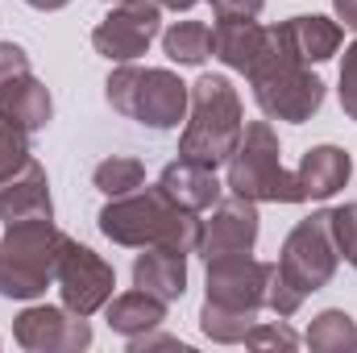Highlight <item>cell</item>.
Returning a JSON list of instances; mask_svg holds the SVG:
<instances>
[{"instance_id":"obj_24","label":"cell","mask_w":357,"mask_h":353,"mask_svg":"<svg viewBox=\"0 0 357 353\" xmlns=\"http://www.w3.org/2000/svg\"><path fill=\"white\" fill-rule=\"evenodd\" d=\"M91 183H96V191H104L108 200H112V195H129V191H137V187L146 183V167H142L137 158H129V154H112V158H104V163L91 171Z\"/></svg>"},{"instance_id":"obj_11","label":"cell","mask_w":357,"mask_h":353,"mask_svg":"<svg viewBox=\"0 0 357 353\" xmlns=\"http://www.w3.org/2000/svg\"><path fill=\"white\" fill-rule=\"evenodd\" d=\"M258 229H262V216H258V204L245 200V195H220L204 225H199V258H220V254H254L258 246Z\"/></svg>"},{"instance_id":"obj_4","label":"cell","mask_w":357,"mask_h":353,"mask_svg":"<svg viewBox=\"0 0 357 353\" xmlns=\"http://www.w3.org/2000/svg\"><path fill=\"white\" fill-rule=\"evenodd\" d=\"M104 100L146 125V129H178V121H187V104H191V88L167 67H137V63H116V71L104 84Z\"/></svg>"},{"instance_id":"obj_33","label":"cell","mask_w":357,"mask_h":353,"mask_svg":"<svg viewBox=\"0 0 357 353\" xmlns=\"http://www.w3.org/2000/svg\"><path fill=\"white\" fill-rule=\"evenodd\" d=\"M29 8H38V13H54V8H67L71 0H25Z\"/></svg>"},{"instance_id":"obj_6","label":"cell","mask_w":357,"mask_h":353,"mask_svg":"<svg viewBox=\"0 0 357 353\" xmlns=\"http://www.w3.org/2000/svg\"><path fill=\"white\" fill-rule=\"evenodd\" d=\"M225 187L254 204H303L299 179L282 171V150H278V133L270 129V121H250L241 129V142L229 158Z\"/></svg>"},{"instance_id":"obj_13","label":"cell","mask_w":357,"mask_h":353,"mask_svg":"<svg viewBox=\"0 0 357 353\" xmlns=\"http://www.w3.org/2000/svg\"><path fill=\"white\" fill-rule=\"evenodd\" d=\"M0 220L4 225H17V220H54L50 179H46V171L33 158L13 179L0 183Z\"/></svg>"},{"instance_id":"obj_16","label":"cell","mask_w":357,"mask_h":353,"mask_svg":"<svg viewBox=\"0 0 357 353\" xmlns=\"http://www.w3.org/2000/svg\"><path fill=\"white\" fill-rule=\"evenodd\" d=\"M133 287L175 303L187 291V254L171 246H142L137 262H133Z\"/></svg>"},{"instance_id":"obj_5","label":"cell","mask_w":357,"mask_h":353,"mask_svg":"<svg viewBox=\"0 0 357 353\" xmlns=\"http://www.w3.org/2000/svg\"><path fill=\"white\" fill-rule=\"evenodd\" d=\"M67 233L54 220H17L0 241V295L4 299H38L59 270Z\"/></svg>"},{"instance_id":"obj_1","label":"cell","mask_w":357,"mask_h":353,"mask_svg":"<svg viewBox=\"0 0 357 353\" xmlns=\"http://www.w3.org/2000/svg\"><path fill=\"white\" fill-rule=\"evenodd\" d=\"M100 233L112 241V246H129V250H142V246H171L183 254H195L199 250V212H187L175 208L158 183L154 187H137L129 195H112L100 216H96Z\"/></svg>"},{"instance_id":"obj_3","label":"cell","mask_w":357,"mask_h":353,"mask_svg":"<svg viewBox=\"0 0 357 353\" xmlns=\"http://www.w3.org/2000/svg\"><path fill=\"white\" fill-rule=\"evenodd\" d=\"M245 75H250V88H254L258 108L266 112L270 121L303 125V121H312V117L320 112V104H324V80L312 75V67H303V63L291 54V46H287V38H282L278 25L266 29L262 54H258V63H254Z\"/></svg>"},{"instance_id":"obj_15","label":"cell","mask_w":357,"mask_h":353,"mask_svg":"<svg viewBox=\"0 0 357 353\" xmlns=\"http://www.w3.org/2000/svg\"><path fill=\"white\" fill-rule=\"evenodd\" d=\"M0 117L13 121V125H21L25 133L46 129L50 117H54L50 88H46L33 71H25V75H17V80H4V84H0Z\"/></svg>"},{"instance_id":"obj_34","label":"cell","mask_w":357,"mask_h":353,"mask_svg":"<svg viewBox=\"0 0 357 353\" xmlns=\"http://www.w3.org/2000/svg\"><path fill=\"white\" fill-rule=\"evenodd\" d=\"M349 266H354V270H357V262H349Z\"/></svg>"},{"instance_id":"obj_17","label":"cell","mask_w":357,"mask_h":353,"mask_svg":"<svg viewBox=\"0 0 357 353\" xmlns=\"http://www.w3.org/2000/svg\"><path fill=\"white\" fill-rule=\"evenodd\" d=\"M278 29H282V38H287V46H291V54H295L303 67L328 63V59L341 50V25H337L333 17H320V13H312V17H291V21H282Z\"/></svg>"},{"instance_id":"obj_32","label":"cell","mask_w":357,"mask_h":353,"mask_svg":"<svg viewBox=\"0 0 357 353\" xmlns=\"http://www.w3.org/2000/svg\"><path fill=\"white\" fill-rule=\"evenodd\" d=\"M337 21H345V29H357V0H333Z\"/></svg>"},{"instance_id":"obj_23","label":"cell","mask_w":357,"mask_h":353,"mask_svg":"<svg viewBox=\"0 0 357 353\" xmlns=\"http://www.w3.org/2000/svg\"><path fill=\"white\" fill-rule=\"evenodd\" d=\"M254 324H258V312L220 308V303H208V299H204V308H199V329H204V337L216 341V345H241Z\"/></svg>"},{"instance_id":"obj_28","label":"cell","mask_w":357,"mask_h":353,"mask_svg":"<svg viewBox=\"0 0 357 353\" xmlns=\"http://www.w3.org/2000/svg\"><path fill=\"white\" fill-rule=\"evenodd\" d=\"M245 345H250V350H295L299 337H295L287 324H266V320H258V324L250 329Z\"/></svg>"},{"instance_id":"obj_30","label":"cell","mask_w":357,"mask_h":353,"mask_svg":"<svg viewBox=\"0 0 357 353\" xmlns=\"http://www.w3.org/2000/svg\"><path fill=\"white\" fill-rule=\"evenodd\" d=\"M262 4L266 0H212V13H216V21H225V17H233V21H258Z\"/></svg>"},{"instance_id":"obj_2","label":"cell","mask_w":357,"mask_h":353,"mask_svg":"<svg viewBox=\"0 0 357 353\" xmlns=\"http://www.w3.org/2000/svg\"><path fill=\"white\" fill-rule=\"evenodd\" d=\"M241 129H245V112H241V96L229 84V75H199L191 84L178 158H191V163L216 171L233 158Z\"/></svg>"},{"instance_id":"obj_7","label":"cell","mask_w":357,"mask_h":353,"mask_svg":"<svg viewBox=\"0 0 357 353\" xmlns=\"http://www.w3.org/2000/svg\"><path fill=\"white\" fill-rule=\"evenodd\" d=\"M278 274L307 299L312 291H320V287H328L333 283V274H337V266H341V254H337V241H333V229H328V212H312V216H303L291 233H287V241H282V250H278Z\"/></svg>"},{"instance_id":"obj_12","label":"cell","mask_w":357,"mask_h":353,"mask_svg":"<svg viewBox=\"0 0 357 353\" xmlns=\"http://www.w3.org/2000/svg\"><path fill=\"white\" fill-rule=\"evenodd\" d=\"M13 337L29 353H79L91 345V324L88 316H79L71 308L38 303L13 320Z\"/></svg>"},{"instance_id":"obj_8","label":"cell","mask_w":357,"mask_h":353,"mask_svg":"<svg viewBox=\"0 0 357 353\" xmlns=\"http://www.w3.org/2000/svg\"><path fill=\"white\" fill-rule=\"evenodd\" d=\"M158 29H162L158 0H116V8L91 29V46L108 63H137L158 38Z\"/></svg>"},{"instance_id":"obj_31","label":"cell","mask_w":357,"mask_h":353,"mask_svg":"<svg viewBox=\"0 0 357 353\" xmlns=\"http://www.w3.org/2000/svg\"><path fill=\"white\" fill-rule=\"evenodd\" d=\"M29 71V54L17 46V42H0V84L4 80H17Z\"/></svg>"},{"instance_id":"obj_10","label":"cell","mask_w":357,"mask_h":353,"mask_svg":"<svg viewBox=\"0 0 357 353\" xmlns=\"http://www.w3.org/2000/svg\"><path fill=\"white\" fill-rule=\"evenodd\" d=\"M274 262H258L250 254H220L208 258L204 274V299L220 308H241V312H262L266 308V283Z\"/></svg>"},{"instance_id":"obj_29","label":"cell","mask_w":357,"mask_h":353,"mask_svg":"<svg viewBox=\"0 0 357 353\" xmlns=\"http://www.w3.org/2000/svg\"><path fill=\"white\" fill-rule=\"evenodd\" d=\"M341 108H345V117L357 121V42L345 50V63H341Z\"/></svg>"},{"instance_id":"obj_20","label":"cell","mask_w":357,"mask_h":353,"mask_svg":"<svg viewBox=\"0 0 357 353\" xmlns=\"http://www.w3.org/2000/svg\"><path fill=\"white\" fill-rule=\"evenodd\" d=\"M262 42H266V25H258V21H233V17H225V21L212 25V54L225 67L241 71V75L258 63Z\"/></svg>"},{"instance_id":"obj_9","label":"cell","mask_w":357,"mask_h":353,"mask_svg":"<svg viewBox=\"0 0 357 353\" xmlns=\"http://www.w3.org/2000/svg\"><path fill=\"white\" fill-rule=\"evenodd\" d=\"M54 283H59L63 308H71V312H79V316H96V312L112 299L116 270L104 262L96 250H88V246H79V241L67 237V246H63V254H59Z\"/></svg>"},{"instance_id":"obj_26","label":"cell","mask_w":357,"mask_h":353,"mask_svg":"<svg viewBox=\"0 0 357 353\" xmlns=\"http://www.w3.org/2000/svg\"><path fill=\"white\" fill-rule=\"evenodd\" d=\"M328 229H333L337 254H341L345 262H357V204L328 208Z\"/></svg>"},{"instance_id":"obj_22","label":"cell","mask_w":357,"mask_h":353,"mask_svg":"<svg viewBox=\"0 0 357 353\" xmlns=\"http://www.w3.org/2000/svg\"><path fill=\"white\" fill-rule=\"evenodd\" d=\"M162 50H167V59L178 63V67H199L212 54V29L204 21H175L162 33Z\"/></svg>"},{"instance_id":"obj_25","label":"cell","mask_w":357,"mask_h":353,"mask_svg":"<svg viewBox=\"0 0 357 353\" xmlns=\"http://www.w3.org/2000/svg\"><path fill=\"white\" fill-rule=\"evenodd\" d=\"M25 163H29V133L0 117V183L13 179Z\"/></svg>"},{"instance_id":"obj_19","label":"cell","mask_w":357,"mask_h":353,"mask_svg":"<svg viewBox=\"0 0 357 353\" xmlns=\"http://www.w3.org/2000/svg\"><path fill=\"white\" fill-rule=\"evenodd\" d=\"M104 320H108L112 333H121V337L133 341V337H142V333H154V329L167 320V299H158V295L133 287V291L112 295V299L104 303Z\"/></svg>"},{"instance_id":"obj_21","label":"cell","mask_w":357,"mask_h":353,"mask_svg":"<svg viewBox=\"0 0 357 353\" xmlns=\"http://www.w3.org/2000/svg\"><path fill=\"white\" fill-rule=\"evenodd\" d=\"M303 341L316 353H357V320L341 308H328L307 324Z\"/></svg>"},{"instance_id":"obj_18","label":"cell","mask_w":357,"mask_h":353,"mask_svg":"<svg viewBox=\"0 0 357 353\" xmlns=\"http://www.w3.org/2000/svg\"><path fill=\"white\" fill-rule=\"evenodd\" d=\"M354 175V158L341 150V146H316V150H307L303 154V163H299V187H303V200H328V195H337L345 183Z\"/></svg>"},{"instance_id":"obj_14","label":"cell","mask_w":357,"mask_h":353,"mask_svg":"<svg viewBox=\"0 0 357 353\" xmlns=\"http://www.w3.org/2000/svg\"><path fill=\"white\" fill-rule=\"evenodd\" d=\"M158 191L175 204V208H187V212H208L216 200H220V179L212 167H199L191 158H175L162 167L158 175Z\"/></svg>"},{"instance_id":"obj_27","label":"cell","mask_w":357,"mask_h":353,"mask_svg":"<svg viewBox=\"0 0 357 353\" xmlns=\"http://www.w3.org/2000/svg\"><path fill=\"white\" fill-rule=\"evenodd\" d=\"M266 308L274 312V316H278V320H287V316H295V312L303 308V295H299V291H295V287H291V283H287L282 274H278V266L270 270V283H266Z\"/></svg>"}]
</instances>
